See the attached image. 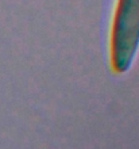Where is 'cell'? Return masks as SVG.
I'll return each mask as SVG.
<instances>
[{
    "instance_id": "cell-1",
    "label": "cell",
    "mask_w": 139,
    "mask_h": 149,
    "mask_svg": "<svg viewBox=\"0 0 139 149\" xmlns=\"http://www.w3.org/2000/svg\"><path fill=\"white\" fill-rule=\"evenodd\" d=\"M139 50V0H116L111 27L109 57L116 73L131 68Z\"/></svg>"
}]
</instances>
